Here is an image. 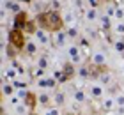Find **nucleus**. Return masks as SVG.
Returning a JSON list of instances; mask_svg holds the SVG:
<instances>
[{
    "label": "nucleus",
    "instance_id": "nucleus-1",
    "mask_svg": "<svg viewBox=\"0 0 124 115\" xmlns=\"http://www.w3.org/2000/svg\"><path fill=\"white\" fill-rule=\"evenodd\" d=\"M36 21L41 25V28L44 30H52V32H59L62 25H64V20L57 11H48V13H41L37 14Z\"/></svg>",
    "mask_w": 124,
    "mask_h": 115
},
{
    "label": "nucleus",
    "instance_id": "nucleus-2",
    "mask_svg": "<svg viewBox=\"0 0 124 115\" xmlns=\"http://www.w3.org/2000/svg\"><path fill=\"white\" fill-rule=\"evenodd\" d=\"M9 44L13 46L14 50H21L25 48V36L23 32L18 30V28H13V30H9Z\"/></svg>",
    "mask_w": 124,
    "mask_h": 115
},
{
    "label": "nucleus",
    "instance_id": "nucleus-3",
    "mask_svg": "<svg viewBox=\"0 0 124 115\" xmlns=\"http://www.w3.org/2000/svg\"><path fill=\"white\" fill-rule=\"evenodd\" d=\"M34 37H36V43H39L41 46H50L52 44V37H50L48 30H44V28H41V27L37 28V32L34 34Z\"/></svg>",
    "mask_w": 124,
    "mask_h": 115
},
{
    "label": "nucleus",
    "instance_id": "nucleus-4",
    "mask_svg": "<svg viewBox=\"0 0 124 115\" xmlns=\"http://www.w3.org/2000/svg\"><path fill=\"white\" fill-rule=\"evenodd\" d=\"M27 23H29V18H27V13L21 11L20 14L14 16V23H13V28H18V30H23L27 27Z\"/></svg>",
    "mask_w": 124,
    "mask_h": 115
},
{
    "label": "nucleus",
    "instance_id": "nucleus-5",
    "mask_svg": "<svg viewBox=\"0 0 124 115\" xmlns=\"http://www.w3.org/2000/svg\"><path fill=\"white\" fill-rule=\"evenodd\" d=\"M52 41L55 43V46H57V48H62V46H66V44H67V36H66V32H62V30L53 32Z\"/></svg>",
    "mask_w": 124,
    "mask_h": 115
},
{
    "label": "nucleus",
    "instance_id": "nucleus-6",
    "mask_svg": "<svg viewBox=\"0 0 124 115\" xmlns=\"http://www.w3.org/2000/svg\"><path fill=\"white\" fill-rule=\"evenodd\" d=\"M4 7L9 11V13H13L14 16L21 13V7H20V2H16V0H7V2H4Z\"/></svg>",
    "mask_w": 124,
    "mask_h": 115
},
{
    "label": "nucleus",
    "instance_id": "nucleus-7",
    "mask_svg": "<svg viewBox=\"0 0 124 115\" xmlns=\"http://www.w3.org/2000/svg\"><path fill=\"white\" fill-rule=\"evenodd\" d=\"M16 89L14 85H13V82H4V85H2V94H4V97H13L14 94H16Z\"/></svg>",
    "mask_w": 124,
    "mask_h": 115
},
{
    "label": "nucleus",
    "instance_id": "nucleus-8",
    "mask_svg": "<svg viewBox=\"0 0 124 115\" xmlns=\"http://www.w3.org/2000/svg\"><path fill=\"white\" fill-rule=\"evenodd\" d=\"M92 62H94V66H105L106 64V55L103 53V51H96V53L92 55Z\"/></svg>",
    "mask_w": 124,
    "mask_h": 115
},
{
    "label": "nucleus",
    "instance_id": "nucleus-9",
    "mask_svg": "<svg viewBox=\"0 0 124 115\" xmlns=\"http://www.w3.org/2000/svg\"><path fill=\"white\" fill-rule=\"evenodd\" d=\"M18 74H20V73H18V69H14V67H9V69H5V73H4L2 80H4V82H5V80H9V82H14Z\"/></svg>",
    "mask_w": 124,
    "mask_h": 115
},
{
    "label": "nucleus",
    "instance_id": "nucleus-10",
    "mask_svg": "<svg viewBox=\"0 0 124 115\" xmlns=\"http://www.w3.org/2000/svg\"><path fill=\"white\" fill-rule=\"evenodd\" d=\"M91 94H92V97H96V99H101L103 94H105L103 85H92V87H91Z\"/></svg>",
    "mask_w": 124,
    "mask_h": 115
},
{
    "label": "nucleus",
    "instance_id": "nucleus-11",
    "mask_svg": "<svg viewBox=\"0 0 124 115\" xmlns=\"http://www.w3.org/2000/svg\"><path fill=\"white\" fill-rule=\"evenodd\" d=\"M55 85V82L52 78H39L37 80V87H41V89H52Z\"/></svg>",
    "mask_w": 124,
    "mask_h": 115
},
{
    "label": "nucleus",
    "instance_id": "nucleus-12",
    "mask_svg": "<svg viewBox=\"0 0 124 115\" xmlns=\"http://www.w3.org/2000/svg\"><path fill=\"white\" fill-rule=\"evenodd\" d=\"M85 20L87 21H96L99 20V14H98V9H85Z\"/></svg>",
    "mask_w": 124,
    "mask_h": 115
},
{
    "label": "nucleus",
    "instance_id": "nucleus-13",
    "mask_svg": "<svg viewBox=\"0 0 124 115\" xmlns=\"http://www.w3.org/2000/svg\"><path fill=\"white\" fill-rule=\"evenodd\" d=\"M67 55H69V59H76V57H82L80 55V48H78V44H69V48H67Z\"/></svg>",
    "mask_w": 124,
    "mask_h": 115
},
{
    "label": "nucleus",
    "instance_id": "nucleus-14",
    "mask_svg": "<svg viewBox=\"0 0 124 115\" xmlns=\"http://www.w3.org/2000/svg\"><path fill=\"white\" fill-rule=\"evenodd\" d=\"M52 101H53V97L50 96V94H39L37 96V105H41V106H46Z\"/></svg>",
    "mask_w": 124,
    "mask_h": 115
},
{
    "label": "nucleus",
    "instance_id": "nucleus-15",
    "mask_svg": "<svg viewBox=\"0 0 124 115\" xmlns=\"http://www.w3.org/2000/svg\"><path fill=\"white\" fill-rule=\"evenodd\" d=\"M25 51H27V55H36L37 53V43L36 41H27Z\"/></svg>",
    "mask_w": 124,
    "mask_h": 115
},
{
    "label": "nucleus",
    "instance_id": "nucleus-16",
    "mask_svg": "<svg viewBox=\"0 0 124 115\" xmlns=\"http://www.w3.org/2000/svg\"><path fill=\"white\" fill-rule=\"evenodd\" d=\"M66 36H67V39H78V37H80V32H78V28L73 25V27H67Z\"/></svg>",
    "mask_w": 124,
    "mask_h": 115
},
{
    "label": "nucleus",
    "instance_id": "nucleus-17",
    "mask_svg": "<svg viewBox=\"0 0 124 115\" xmlns=\"http://www.w3.org/2000/svg\"><path fill=\"white\" fill-rule=\"evenodd\" d=\"M117 106V103H115V97H106V99L103 101V108L105 110H114V108Z\"/></svg>",
    "mask_w": 124,
    "mask_h": 115
},
{
    "label": "nucleus",
    "instance_id": "nucleus-18",
    "mask_svg": "<svg viewBox=\"0 0 124 115\" xmlns=\"http://www.w3.org/2000/svg\"><path fill=\"white\" fill-rule=\"evenodd\" d=\"M53 101H55V105H57V106H62L66 103V94H64V92H55Z\"/></svg>",
    "mask_w": 124,
    "mask_h": 115
},
{
    "label": "nucleus",
    "instance_id": "nucleus-19",
    "mask_svg": "<svg viewBox=\"0 0 124 115\" xmlns=\"http://www.w3.org/2000/svg\"><path fill=\"white\" fill-rule=\"evenodd\" d=\"M23 103H25L29 108H34V106H36V103H37V96H34V94H30V92H29V96L25 97Z\"/></svg>",
    "mask_w": 124,
    "mask_h": 115
},
{
    "label": "nucleus",
    "instance_id": "nucleus-20",
    "mask_svg": "<svg viewBox=\"0 0 124 115\" xmlns=\"http://www.w3.org/2000/svg\"><path fill=\"white\" fill-rule=\"evenodd\" d=\"M62 20H64V25L73 27V23H75V14L73 13H66L64 16H62Z\"/></svg>",
    "mask_w": 124,
    "mask_h": 115
},
{
    "label": "nucleus",
    "instance_id": "nucleus-21",
    "mask_svg": "<svg viewBox=\"0 0 124 115\" xmlns=\"http://www.w3.org/2000/svg\"><path fill=\"white\" fill-rule=\"evenodd\" d=\"M99 23H101V27H103V28H110V25H112L110 16L108 14H101L99 16Z\"/></svg>",
    "mask_w": 124,
    "mask_h": 115
},
{
    "label": "nucleus",
    "instance_id": "nucleus-22",
    "mask_svg": "<svg viewBox=\"0 0 124 115\" xmlns=\"http://www.w3.org/2000/svg\"><path fill=\"white\" fill-rule=\"evenodd\" d=\"M62 71H64L66 78H71V76H75V74H76V71H75V66H73V64H67L64 69H62Z\"/></svg>",
    "mask_w": 124,
    "mask_h": 115
},
{
    "label": "nucleus",
    "instance_id": "nucleus-23",
    "mask_svg": "<svg viewBox=\"0 0 124 115\" xmlns=\"http://www.w3.org/2000/svg\"><path fill=\"white\" fill-rule=\"evenodd\" d=\"M75 101L76 103H85L87 101V94L83 90H76L75 92Z\"/></svg>",
    "mask_w": 124,
    "mask_h": 115
},
{
    "label": "nucleus",
    "instance_id": "nucleus-24",
    "mask_svg": "<svg viewBox=\"0 0 124 115\" xmlns=\"http://www.w3.org/2000/svg\"><path fill=\"white\" fill-rule=\"evenodd\" d=\"M48 66H50V60H48V57H39L37 59V67H41V69H48Z\"/></svg>",
    "mask_w": 124,
    "mask_h": 115
},
{
    "label": "nucleus",
    "instance_id": "nucleus-25",
    "mask_svg": "<svg viewBox=\"0 0 124 115\" xmlns=\"http://www.w3.org/2000/svg\"><path fill=\"white\" fill-rule=\"evenodd\" d=\"M76 74H78L80 78H89V76H91V67H85V66H83V67H80V69L76 71Z\"/></svg>",
    "mask_w": 124,
    "mask_h": 115
},
{
    "label": "nucleus",
    "instance_id": "nucleus-26",
    "mask_svg": "<svg viewBox=\"0 0 124 115\" xmlns=\"http://www.w3.org/2000/svg\"><path fill=\"white\" fill-rule=\"evenodd\" d=\"M21 101H23V99H21L18 94H14L13 97H9V103H11V105H13L14 108H16V106H20V105H21Z\"/></svg>",
    "mask_w": 124,
    "mask_h": 115
},
{
    "label": "nucleus",
    "instance_id": "nucleus-27",
    "mask_svg": "<svg viewBox=\"0 0 124 115\" xmlns=\"http://www.w3.org/2000/svg\"><path fill=\"white\" fill-rule=\"evenodd\" d=\"M14 112L18 113V115H27V112H29V106H27L25 103H23V105L16 106V108H14Z\"/></svg>",
    "mask_w": 124,
    "mask_h": 115
},
{
    "label": "nucleus",
    "instance_id": "nucleus-28",
    "mask_svg": "<svg viewBox=\"0 0 124 115\" xmlns=\"http://www.w3.org/2000/svg\"><path fill=\"white\" fill-rule=\"evenodd\" d=\"M44 71H46V69L36 67V69H34V71H32V76H36L37 80H39V78H44Z\"/></svg>",
    "mask_w": 124,
    "mask_h": 115
},
{
    "label": "nucleus",
    "instance_id": "nucleus-29",
    "mask_svg": "<svg viewBox=\"0 0 124 115\" xmlns=\"http://www.w3.org/2000/svg\"><path fill=\"white\" fill-rule=\"evenodd\" d=\"M114 18H117L119 21L124 20V7H115V14H114Z\"/></svg>",
    "mask_w": 124,
    "mask_h": 115
},
{
    "label": "nucleus",
    "instance_id": "nucleus-30",
    "mask_svg": "<svg viewBox=\"0 0 124 115\" xmlns=\"http://www.w3.org/2000/svg\"><path fill=\"white\" fill-rule=\"evenodd\" d=\"M114 48H115V51H119V53H124V41H122V39L115 41L114 43Z\"/></svg>",
    "mask_w": 124,
    "mask_h": 115
},
{
    "label": "nucleus",
    "instance_id": "nucleus-31",
    "mask_svg": "<svg viewBox=\"0 0 124 115\" xmlns=\"http://www.w3.org/2000/svg\"><path fill=\"white\" fill-rule=\"evenodd\" d=\"M78 46H83V48H89V46H91V41H89L87 37L80 36V37H78Z\"/></svg>",
    "mask_w": 124,
    "mask_h": 115
},
{
    "label": "nucleus",
    "instance_id": "nucleus-32",
    "mask_svg": "<svg viewBox=\"0 0 124 115\" xmlns=\"http://www.w3.org/2000/svg\"><path fill=\"white\" fill-rule=\"evenodd\" d=\"M53 78L59 80V82H66V80H67L66 74H64V71H55V73H53Z\"/></svg>",
    "mask_w": 124,
    "mask_h": 115
},
{
    "label": "nucleus",
    "instance_id": "nucleus-33",
    "mask_svg": "<svg viewBox=\"0 0 124 115\" xmlns=\"http://www.w3.org/2000/svg\"><path fill=\"white\" fill-rule=\"evenodd\" d=\"M25 30L30 32V34H36L37 28H36V25H34V21H29V23H27V27H25Z\"/></svg>",
    "mask_w": 124,
    "mask_h": 115
},
{
    "label": "nucleus",
    "instance_id": "nucleus-34",
    "mask_svg": "<svg viewBox=\"0 0 124 115\" xmlns=\"http://www.w3.org/2000/svg\"><path fill=\"white\" fill-rule=\"evenodd\" d=\"M114 30H115L117 34H121V36H122V34H124V23H122V21H119V23H117V25L114 27Z\"/></svg>",
    "mask_w": 124,
    "mask_h": 115
},
{
    "label": "nucleus",
    "instance_id": "nucleus-35",
    "mask_svg": "<svg viewBox=\"0 0 124 115\" xmlns=\"http://www.w3.org/2000/svg\"><path fill=\"white\" fill-rule=\"evenodd\" d=\"M115 103H117V106H121V108H124V94H119L115 97Z\"/></svg>",
    "mask_w": 124,
    "mask_h": 115
},
{
    "label": "nucleus",
    "instance_id": "nucleus-36",
    "mask_svg": "<svg viewBox=\"0 0 124 115\" xmlns=\"http://www.w3.org/2000/svg\"><path fill=\"white\" fill-rule=\"evenodd\" d=\"M87 2H89V7H91V9H98L101 0H87Z\"/></svg>",
    "mask_w": 124,
    "mask_h": 115
},
{
    "label": "nucleus",
    "instance_id": "nucleus-37",
    "mask_svg": "<svg viewBox=\"0 0 124 115\" xmlns=\"http://www.w3.org/2000/svg\"><path fill=\"white\" fill-rule=\"evenodd\" d=\"M43 115H60V112H59V108H50V110H46Z\"/></svg>",
    "mask_w": 124,
    "mask_h": 115
},
{
    "label": "nucleus",
    "instance_id": "nucleus-38",
    "mask_svg": "<svg viewBox=\"0 0 124 115\" xmlns=\"http://www.w3.org/2000/svg\"><path fill=\"white\" fill-rule=\"evenodd\" d=\"M13 85H14V87L18 89V90H21V89H25V87H27V85H25L23 82H20V80H14V82H13Z\"/></svg>",
    "mask_w": 124,
    "mask_h": 115
},
{
    "label": "nucleus",
    "instance_id": "nucleus-39",
    "mask_svg": "<svg viewBox=\"0 0 124 115\" xmlns=\"http://www.w3.org/2000/svg\"><path fill=\"white\" fill-rule=\"evenodd\" d=\"M59 9H60V2H59V0H53V2H52V11H57V13H59Z\"/></svg>",
    "mask_w": 124,
    "mask_h": 115
},
{
    "label": "nucleus",
    "instance_id": "nucleus-40",
    "mask_svg": "<svg viewBox=\"0 0 124 115\" xmlns=\"http://www.w3.org/2000/svg\"><path fill=\"white\" fill-rule=\"evenodd\" d=\"M101 80H103V82H110V76H108V74H101V76H99Z\"/></svg>",
    "mask_w": 124,
    "mask_h": 115
},
{
    "label": "nucleus",
    "instance_id": "nucleus-41",
    "mask_svg": "<svg viewBox=\"0 0 124 115\" xmlns=\"http://www.w3.org/2000/svg\"><path fill=\"white\" fill-rule=\"evenodd\" d=\"M21 2H27V4H30V2H32V0H21Z\"/></svg>",
    "mask_w": 124,
    "mask_h": 115
},
{
    "label": "nucleus",
    "instance_id": "nucleus-42",
    "mask_svg": "<svg viewBox=\"0 0 124 115\" xmlns=\"http://www.w3.org/2000/svg\"><path fill=\"white\" fill-rule=\"evenodd\" d=\"M2 115H7V113H5V112H2Z\"/></svg>",
    "mask_w": 124,
    "mask_h": 115
},
{
    "label": "nucleus",
    "instance_id": "nucleus-43",
    "mask_svg": "<svg viewBox=\"0 0 124 115\" xmlns=\"http://www.w3.org/2000/svg\"><path fill=\"white\" fill-rule=\"evenodd\" d=\"M67 115H75V113H67Z\"/></svg>",
    "mask_w": 124,
    "mask_h": 115
},
{
    "label": "nucleus",
    "instance_id": "nucleus-44",
    "mask_svg": "<svg viewBox=\"0 0 124 115\" xmlns=\"http://www.w3.org/2000/svg\"><path fill=\"white\" fill-rule=\"evenodd\" d=\"M59 2H64V0H59Z\"/></svg>",
    "mask_w": 124,
    "mask_h": 115
}]
</instances>
